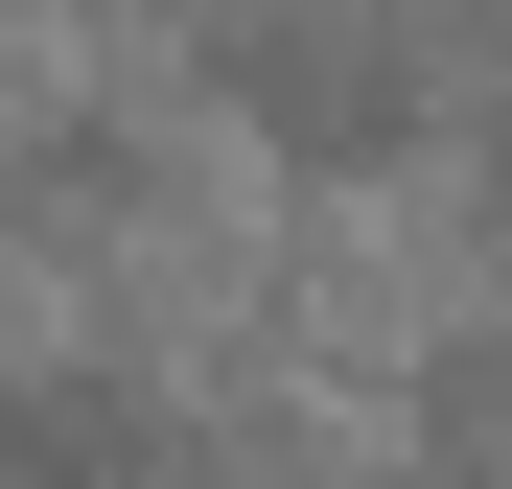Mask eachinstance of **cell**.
Instances as JSON below:
<instances>
[{"mask_svg":"<svg viewBox=\"0 0 512 489\" xmlns=\"http://www.w3.org/2000/svg\"><path fill=\"white\" fill-rule=\"evenodd\" d=\"M210 466V420L163 373H117V350H24L0 373V489H187Z\"/></svg>","mask_w":512,"mask_h":489,"instance_id":"6da1fadb","label":"cell"},{"mask_svg":"<svg viewBox=\"0 0 512 489\" xmlns=\"http://www.w3.org/2000/svg\"><path fill=\"white\" fill-rule=\"evenodd\" d=\"M419 489H512V326L419 350Z\"/></svg>","mask_w":512,"mask_h":489,"instance_id":"7a4b0ae2","label":"cell"}]
</instances>
